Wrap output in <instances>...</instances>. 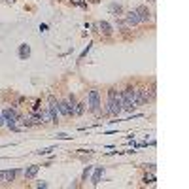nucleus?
<instances>
[{"mask_svg":"<svg viewBox=\"0 0 189 189\" xmlns=\"http://www.w3.org/2000/svg\"><path fill=\"white\" fill-rule=\"evenodd\" d=\"M121 110H123L121 93H117V89L112 87V89L108 91V102H106V108H104V114H108V115H117Z\"/></svg>","mask_w":189,"mask_h":189,"instance_id":"obj_1","label":"nucleus"},{"mask_svg":"<svg viewBox=\"0 0 189 189\" xmlns=\"http://www.w3.org/2000/svg\"><path fill=\"white\" fill-rule=\"evenodd\" d=\"M121 104L125 112H132L138 108L136 99H134V87H127L125 91H121Z\"/></svg>","mask_w":189,"mask_h":189,"instance_id":"obj_2","label":"nucleus"},{"mask_svg":"<svg viewBox=\"0 0 189 189\" xmlns=\"http://www.w3.org/2000/svg\"><path fill=\"white\" fill-rule=\"evenodd\" d=\"M89 110L93 112V114L100 115V95L99 91H89V102H87Z\"/></svg>","mask_w":189,"mask_h":189,"instance_id":"obj_3","label":"nucleus"},{"mask_svg":"<svg viewBox=\"0 0 189 189\" xmlns=\"http://www.w3.org/2000/svg\"><path fill=\"white\" fill-rule=\"evenodd\" d=\"M136 13H138L140 23H148V21L151 19V11L146 8V6H140V8H136Z\"/></svg>","mask_w":189,"mask_h":189,"instance_id":"obj_4","label":"nucleus"},{"mask_svg":"<svg viewBox=\"0 0 189 189\" xmlns=\"http://www.w3.org/2000/svg\"><path fill=\"white\" fill-rule=\"evenodd\" d=\"M125 21H127V27H136V25H140V19H138L136 10L127 11V15H125Z\"/></svg>","mask_w":189,"mask_h":189,"instance_id":"obj_5","label":"nucleus"},{"mask_svg":"<svg viewBox=\"0 0 189 189\" xmlns=\"http://www.w3.org/2000/svg\"><path fill=\"white\" fill-rule=\"evenodd\" d=\"M57 106H59V112H61V114L65 115V117L74 115V106H70V104H68L66 100H61V102L57 104Z\"/></svg>","mask_w":189,"mask_h":189,"instance_id":"obj_6","label":"nucleus"},{"mask_svg":"<svg viewBox=\"0 0 189 189\" xmlns=\"http://www.w3.org/2000/svg\"><path fill=\"white\" fill-rule=\"evenodd\" d=\"M49 106H47V108H49V115H51V121L53 123H57V119H59V106H57V102H55V99H53V96H49Z\"/></svg>","mask_w":189,"mask_h":189,"instance_id":"obj_7","label":"nucleus"},{"mask_svg":"<svg viewBox=\"0 0 189 189\" xmlns=\"http://www.w3.org/2000/svg\"><path fill=\"white\" fill-rule=\"evenodd\" d=\"M96 29H99V32L106 34V36H108V34H112V30H114L108 21H99V23H96Z\"/></svg>","mask_w":189,"mask_h":189,"instance_id":"obj_8","label":"nucleus"},{"mask_svg":"<svg viewBox=\"0 0 189 189\" xmlns=\"http://www.w3.org/2000/svg\"><path fill=\"white\" fill-rule=\"evenodd\" d=\"M30 57V47H29V44H21L19 46V59L21 61H27Z\"/></svg>","mask_w":189,"mask_h":189,"instance_id":"obj_9","label":"nucleus"},{"mask_svg":"<svg viewBox=\"0 0 189 189\" xmlns=\"http://www.w3.org/2000/svg\"><path fill=\"white\" fill-rule=\"evenodd\" d=\"M102 174H104V169H102V166H96V169H95V174H93V178H91V184H93V185H99V184H100Z\"/></svg>","mask_w":189,"mask_h":189,"instance_id":"obj_10","label":"nucleus"},{"mask_svg":"<svg viewBox=\"0 0 189 189\" xmlns=\"http://www.w3.org/2000/svg\"><path fill=\"white\" fill-rule=\"evenodd\" d=\"M38 172H40V166H38V165H30L29 169L25 170V178H27V180H32Z\"/></svg>","mask_w":189,"mask_h":189,"instance_id":"obj_11","label":"nucleus"},{"mask_svg":"<svg viewBox=\"0 0 189 189\" xmlns=\"http://www.w3.org/2000/svg\"><path fill=\"white\" fill-rule=\"evenodd\" d=\"M17 176V170L11 169V170H4V181H13Z\"/></svg>","mask_w":189,"mask_h":189,"instance_id":"obj_12","label":"nucleus"},{"mask_svg":"<svg viewBox=\"0 0 189 189\" xmlns=\"http://www.w3.org/2000/svg\"><path fill=\"white\" fill-rule=\"evenodd\" d=\"M108 10H110V13H114V15L117 17V15H121V11H123V8L119 4H110L108 6Z\"/></svg>","mask_w":189,"mask_h":189,"instance_id":"obj_13","label":"nucleus"},{"mask_svg":"<svg viewBox=\"0 0 189 189\" xmlns=\"http://www.w3.org/2000/svg\"><path fill=\"white\" fill-rule=\"evenodd\" d=\"M85 112V102H76L74 106V115H81Z\"/></svg>","mask_w":189,"mask_h":189,"instance_id":"obj_14","label":"nucleus"},{"mask_svg":"<svg viewBox=\"0 0 189 189\" xmlns=\"http://www.w3.org/2000/svg\"><path fill=\"white\" fill-rule=\"evenodd\" d=\"M144 184H155V176H153V174H146L144 176Z\"/></svg>","mask_w":189,"mask_h":189,"instance_id":"obj_15","label":"nucleus"},{"mask_svg":"<svg viewBox=\"0 0 189 189\" xmlns=\"http://www.w3.org/2000/svg\"><path fill=\"white\" fill-rule=\"evenodd\" d=\"M91 172H93V166H87V169H85V170H83V174H81V178H83V180H87V176H89V174H91Z\"/></svg>","mask_w":189,"mask_h":189,"instance_id":"obj_16","label":"nucleus"},{"mask_svg":"<svg viewBox=\"0 0 189 189\" xmlns=\"http://www.w3.org/2000/svg\"><path fill=\"white\" fill-rule=\"evenodd\" d=\"M42 121H51V115H49V112H44V114H42Z\"/></svg>","mask_w":189,"mask_h":189,"instance_id":"obj_17","label":"nucleus"},{"mask_svg":"<svg viewBox=\"0 0 189 189\" xmlns=\"http://www.w3.org/2000/svg\"><path fill=\"white\" fill-rule=\"evenodd\" d=\"M72 4H78V6H81V8H87V4L83 2V0H72Z\"/></svg>","mask_w":189,"mask_h":189,"instance_id":"obj_18","label":"nucleus"},{"mask_svg":"<svg viewBox=\"0 0 189 189\" xmlns=\"http://www.w3.org/2000/svg\"><path fill=\"white\" fill-rule=\"evenodd\" d=\"M57 138H61V140H68L70 136H68V134H65V132H59V134H57Z\"/></svg>","mask_w":189,"mask_h":189,"instance_id":"obj_19","label":"nucleus"},{"mask_svg":"<svg viewBox=\"0 0 189 189\" xmlns=\"http://www.w3.org/2000/svg\"><path fill=\"white\" fill-rule=\"evenodd\" d=\"M36 187H47V181H38Z\"/></svg>","mask_w":189,"mask_h":189,"instance_id":"obj_20","label":"nucleus"},{"mask_svg":"<svg viewBox=\"0 0 189 189\" xmlns=\"http://www.w3.org/2000/svg\"><path fill=\"white\" fill-rule=\"evenodd\" d=\"M32 108H34V112H36V110H40V100H36V102H34V106H32Z\"/></svg>","mask_w":189,"mask_h":189,"instance_id":"obj_21","label":"nucleus"},{"mask_svg":"<svg viewBox=\"0 0 189 189\" xmlns=\"http://www.w3.org/2000/svg\"><path fill=\"white\" fill-rule=\"evenodd\" d=\"M4 125H6V119L2 117V114H0V127H4Z\"/></svg>","mask_w":189,"mask_h":189,"instance_id":"obj_22","label":"nucleus"},{"mask_svg":"<svg viewBox=\"0 0 189 189\" xmlns=\"http://www.w3.org/2000/svg\"><path fill=\"white\" fill-rule=\"evenodd\" d=\"M4 181V170H0V184Z\"/></svg>","mask_w":189,"mask_h":189,"instance_id":"obj_23","label":"nucleus"},{"mask_svg":"<svg viewBox=\"0 0 189 189\" xmlns=\"http://www.w3.org/2000/svg\"><path fill=\"white\" fill-rule=\"evenodd\" d=\"M6 2H15V0H6Z\"/></svg>","mask_w":189,"mask_h":189,"instance_id":"obj_24","label":"nucleus"}]
</instances>
